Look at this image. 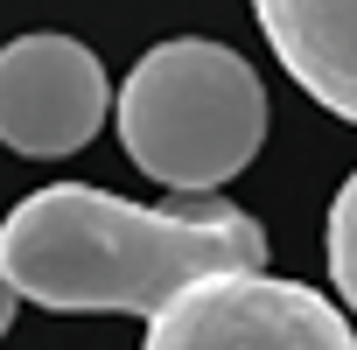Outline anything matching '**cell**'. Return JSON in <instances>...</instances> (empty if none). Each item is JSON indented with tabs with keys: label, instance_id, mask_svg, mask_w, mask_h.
Here are the masks:
<instances>
[{
	"label": "cell",
	"instance_id": "cell-1",
	"mask_svg": "<svg viewBox=\"0 0 357 350\" xmlns=\"http://www.w3.org/2000/svg\"><path fill=\"white\" fill-rule=\"evenodd\" d=\"M0 273L56 315H161L218 273H266V231L225 197L126 204L112 190L50 183L0 225Z\"/></svg>",
	"mask_w": 357,
	"mask_h": 350
},
{
	"label": "cell",
	"instance_id": "cell-2",
	"mask_svg": "<svg viewBox=\"0 0 357 350\" xmlns=\"http://www.w3.org/2000/svg\"><path fill=\"white\" fill-rule=\"evenodd\" d=\"M119 147L140 175L175 197H211L266 140V84L259 70L204 36L154 43L112 98Z\"/></svg>",
	"mask_w": 357,
	"mask_h": 350
},
{
	"label": "cell",
	"instance_id": "cell-3",
	"mask_svg": "<svg viewBox=\"0 0 357 350\" xmlns=\"http://www.w3.org/2000/svg\"><path fill=\"white\" fill-rule=\"evenodd\" d=\"M147 350H357L343 308L301 280L218 273L147 322Z\"/></svg>",
	"mask_w": 357,
	"mask_h": 350
},
{
	"label": "cell",
	"instance_id": "cell-4",
	"mask_svg": "<svg viewBox=\"0 0 357 350\" xmlns=\"http://www.w3.org/2000/svg\"><path fill=\"white\" fill-rule=\"evenodd\" d=\"M112 112L105 63L77 36H15L0 50V140L29 161L77 154Z\"/></svg>",
	"mask_w": 357,
	"mask_h": 350
},
{
	"label": "cell",
	"instance_id": "cell-5",
	"mask_svg": "<svg viewBox=\"0 0 357 350\" xmlns=\"http://www.w3.org/2000/svg\"><path fill=\"white\" fill-rule=\"evenodd\" d=\"M252 15L280 70L357 126V0H252Z\"/></svg>",
	"mask_w": 357,
	"mask_h": 350
},
{
	"label": "cell",
	"instance_id": "cell-6",
	"mask_svg": "<svg viewBox=\"0 0 357 350\" xmlns=\"http://www.w3.org/2000/svg\"><path fill=\"white\" fill-rule=\"evenodd\" d=\"M329 280H336V294L357 315V168H350V183L329 204Z\"/></svg>",
	"mask_w": 357,
	"mask_h": 350
},
{
	"label": "cell",
	"instance_id": "cell-7",
	"mask_svg": "<svg viewBox=\"0 0 357 350\" xmlns=\"http://www.w3.org/2000/svg\"><path fill=\"white\" fill-rule=\"evenodd\" d=\"M15 301H22V294L8 287V273H0V336H8V322H15Z\"/></svg>",
	"mask_w": 357,
	"mask_h": 350
}]
</instances>
